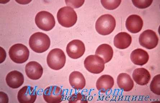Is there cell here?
Returning <instances> with one entry per match:
<instances>
[{
    "label": "cell",
    "mask_w": 160,
    "mask_h": 103,
    "mask_svg": "<svg viewBox=\"0 0 160 103\" xmlns=\"http://www.w3.org/2000/svg\"><path fill=\"white\" fill-rule=\"evenodd\" d=\"M130 58L133 64L136 65L142 66L148 61L149 56L145 50L138 49L133 50L131 52Z\"/></svg>",
    "instance_id": "2e32d148"
},
{
    "label": "cell",
    "mask_w": 160,
    "mask_h": 103,
    "mask_svg": "<svg viewBox=\"0 0 160 103\" xmlns=\"http://www.w3.org/2000/svg\"><path fill=\"white\" fill-rule=\"evenodd\" d=\"M114 85L113 77L108 75H103L98 79L96 82V87L98 90L105 93L110 90Z\"/></svg>",
    "instance_id": "e0dca14e"
},
{
    "label": "cell",
    "mask_w": 160,
    "mask_h": 103,
    "mask_svg": "<svg viewBox=\"0 0 160 103\" xmlns=\"http://www.w3.org/2000/svg\"><path fill=\"white\" fill-rule=\"evenodd\" d=\"M85 45L82 41L76 39L69 42L66 47V52L70 58L77 59L80 58L84 54Z\"/></svg>",
    "instance_id": "30bf717a"
},
{
    "label": "cell",
    "mask_w": 160,
    "mask_h": 103,
    "mask_svg": "<svg viewBox=\"0 0 160 103\" xmlns=\"http://www.w3.org/2000/svg\"><path fill=\"white\" fill-rule=\"evenodd\" d=\"M30 52L25 45L16 44L12 46L9 51L10 59L14 63L18 64L25 63L29 58Z\"/></svg>",
    "instance_id": "5b68a950"
},
{
    "label": "cell",
    "mask_w": 160,
    "mask_h": 103,
    "mask_svg": "<svg viewBox=\"0 0 160 103\" xmlns=\"http://www.w3.org/2000/svg\"><path fill=\"white\" fill-rule=\"evenodd\" d=\"M7 85L13 89L20 87L24 81V76L20 72L14 70L10 72L7 75L6 79Z\"/></svg>",
    "instance_id": "5bb4252c"
},
{
    "label": "cell",
    "mask_w": 160,
    "mask_h": 103,
    "mask_svg": "<svg viewBox=\"0 0 160 103\" xmlns=\"http://www.w3.org/2000/svg\"><path fill=\"white\" fill-rule=\"evenodd\" d=\"M63 90L56 85L47 87L43 93V97L45 101L49 103H59L63 99Z\"/></svg>",
    "instance_id": "9c48e42d"
},
{
    "label": "cell",
    "mask_w": 160,
    "mask_h": 103,
    "mask_svg": "<svg viewBox=\"0 0 160 103\" xmlns=\"http://www.w3.org/2000/svg\"><path fill=\"white\" fill-rule=\"evenodd\" d=\"M29 45L33 51L37 53H42L49 49L51 40L48 36L44 33H35L30 37Z\"/></svg>",
    "instance_id": "6da1fadb"
},
{
    "label": "cell",
    "mask_w": 160,
    "mask_h": 103,
    "mask_svg": "<svg viewBox=\"0 0 160 103\" xmlns=\"http://www.w3.org/2000/svg\"><path fill=\"white\" fill-rule=\"evenodd\" d=\"M133 80L137 84L145 85L148 83L151 79L149 72L144 68L136 69L132 74Z\"/></svg>",
    "instance_id": "9a60e30c"
},
{
    "label": "cell",
    "mask_w": 160,
    "mask_h": 103,
    "mask_svg": "<svg viewBox=\"0 0 160 103\" xmlns=\"http://www.w3.org/2000/svg\"><path fill=\"white\" fill-rule=\"evenodd\" d=\"M65 2L68 6L74 8H78L82 6L85 1H66Z\"/></svg>",
    "instance_id": "484cf974"
},
{
    "label": "cell",
    "mask_w": 160,
    "mask_h": 103,
    "mask_svg": "<svg viewBox=\"0 0 160 103\" xmlns=\"http://www.w3.org/2000/svg\"><path fill=\"white\" fill-rule=\"evenodd\" d=\"M95 54L103 59L105 64L108 63L112 59L113 55V50L108 44H102L98 47Z\"/></svg>",
    "instance_id": "44dd1931"
},
{
    "label": "cell",
    "mask_w": 160,
    "mask_h": 103,
    "mask_svg": "<svg viewBox=\"0 0 160 103\" xmlns=\"http://www.w3.org/2000/svg\"><path fill=\"white\" fill-rule=\"evenodd\" d=\"M159 38L156 32L151 30L143 32L139 37V44L148 49H154L158 44Z\"/></svg>",
    "instance_id": "ba28073f"
},
{
    "label": "cell",
    "mask_w": 160,
    "mask_h": 103,
    "mask_svg": "<svg viewBox=\"0 0 160 103\" xmlns=\"http://www.w3.org/2000/svg\"><path fill=\"white\" fill-rule=\"evenodd\" d=\"M25 72L28 78L32 80H37L41 78L43 69L38 62L31 61L26 64Z\"/></svg>",
    "instance_id": "7c38bea8"
},
{
    "label": "cell",
    "mask_w": 160,
    "mask_h": 103,
    "mask_svg": "<svg viewBox=\"0 0 160 103\" xmlns=\"http://www.w3.org/2000/svg\"><path fill=\"white\" fill-rule=\"evenodd\" d=\"M69 103H88L87 97L82 93H75L69 97Z\"/></svg>",
    "instance_id": "cb8c5ba5"
},
{
    "label": "cell",
    "mask_w": 160,
    "mask_h": 103,
    "mask_svg": "<svg viewBox=\"0 0 160 103\" xmlns=\"http://www.w3.org/2000/svg\"><path fill=\"white\" fill-rule=\"evenodd\" d=\"M160 75L158 74L153 78L150 88L151 91L158 95H160Z\"/></svg>",
    "instance_id": "7402d4cb"
},
{
    "label": "cell",
    "mask_w": 160,
    "mask_h": 103,
    "mask_svg": "<svg viewBox=\"0 0 160 103\" xmlns=\"http://www.w3.org/2000/svg\"><path fill=\"white\" fill-rule=\"evenodd\" d=\"M101 3L104 8L108 10H114L120 5L121 1V0H113V1H105L102 0Z\"/></svg>",
    "instance_id": "603a6c76"
},
{
    "label": "cell",
    "mask_w": 160,
    "mask_h": 103,
    "mask_svg": "<svg viewBox=\"0 0 160 103\" xmlns=\"http://www.w3.org/2000/svg\"><path fill=\"white\" fill-rule=\"evenodd\" d=\"M117 83L121 89L126 92L132 90L134 85V82L130 76L125 73L119 74L117 78Z\"/></svg>",
    "instance_id": "ffe728a7"
},
{
    "label": "cell",
    "mask_w": 160,
    "mask_h": 103,
    "mask_svg": "<svg viewBox=\"0 0 160 103\" xmlns=\"http://www.w3.org/2000/svg\"><path fill=\"white\" fill-rule=\"evenodd\" d=\"M143 21L140 16L137 15H131L127 19L126 26L131 33H137L140 32L143 26Z\"/></svg>",
    "instance_id": "4fadbf2b"
},
{
    "label": "cell",
    "mask_w": 160,
    "mask_h": 103,
    "mask_svg": "<svg viewBox=\"0 0 160 103\" xmlns=\"http://www.w3.org/2000/svg\"><path fill=\"white\" fill-rule=\"evenodd\" d=\"M0 93H1V103H8L9 99L8 95L3 92H1Z\"/></svg>",
    "instance_id": "4316f807"
},
{
    "label": "cell",
    "mask_w": 160,
    "mask_h": 103,
    "mask_svg": "<svg viewBox=\"0 0 160 103\" xmlns=\"http://www.w3.org/2000/svg\"><path fill=\"white\" fill-rule=\"evenodd\" d=\"M57 18L61 26L69 28L75 24L78 20V16L74 9L68 6L59 9L57 14Z\"/></svg>",
    "instance_id": "7a4b0ae2"
},
{
    "label": "cell",
    "mask_w": 160,
    "mask_h": 103,
    "mask_svg": "<svg viewBox=\"0 0 160 103\" xmlns=\"http://www.w3.org/2000/svg\"><path fill=\"white\" fill-rule=\"evenodd\" d=\"M132 41V37L129 33L121 32L118 33L114 37V44L118 49H123L129 47Z\"/></svg>",
    "instance_id": "ac0fdd59"
},
{
    "label": "cell",
    "mask_w": 160,
    "mask_h": 103,
    "mask_svg": "<svg viewBox=\"0 0 160 103\" xmlns=\"http://www.w3.org/2000/svg\"><path fill=\"white\" fill-rule=\"evenodd\" d=\"M35 23L40 29L46 32L52 30L56 25L54 16L45 11H40L37 13L35 17Z\"/></svg>",
    "instance_id": "8992f818"
},
{
    "label": "cell",
    "mask_w": 160,
    "mask_h": 103,
    "mask_svg": "<svg viewBox=\"0 0 160 103\" xmlns=\"http://www.w3.org/2000/svg\"><path fill=\"white\" fill-rule=\"evenodd\" d=\"M84 64L88 71L94 74L101 73L105 68L104 60L96 54L88 56L85 60Z\"/></svg>",
    "instance_id": "52a82bcc"
},
{
    "label": "cell",
    "mask_w": 160,
    "mask_h": 103,
    "mask_svg": "<svg viewBox=\"0 0 160 103\" xmlns=\"http://www.w3.org/2000/svg\"><path fill=\"white\" fill-rule=\"evenodd\" d=\"M116 21L113 16L109 14L102 15L98 19L95 23V28L99 34L108 35L116 28Z\"/></svg>",
    "instance_id": "3957f363"
},
{
    "label": "cell",
    "mask_w": 160,
    "mask_h": 103,
    "mask_svg": "<svg viewBox=\"0 0 160 103\" xmlns=\"http://www.w3.org/2000/svg\"><path fill=\"white\" fill-rule=\"evenodd\" d=\"M47 63L52 70H58L63 68L66 62L64 52L59 49H55L49 52L47 57Z\"/></svg>",
    "instance_id": "277c9868"
},
{
    "label": "cell",
    "mask_w": 160,
    "mask_h": 103,
    "mask_svg": "<svg viewBox=\"0 0 160 103\" xmlns=\"http://www.w3.org/2000/svg\"><path fill=\"white\" fill-rule=\"evenodd\" d=\"M37 96V91L30 86H25L19 90L18 99L20 103H34Z\"/></svg>",
    "instance_id": "8fae6325"
},
{
    "label": "cell",
    "mask_w": 160,
    "mask_h": 103,
    "mask_svg": "<svg viewBox=\"0 0 160 103\" xmlns=\"http://www.w3.org/2000/svg\"><path fill=\"white\" fill-rule=\"evenodd\" d=\"M133 5L139 9H145L148 8L152 3V0H145V1H138L133 0L132 1Z\"/></svg>",
    "instance_id": "d4e9b609"
},
{
    "label": "cell",
    "mask_w": 160,
    "mask_h": 103,
    "mask_svg": "<svg viewBox=\"0 0 160 103\" xmlns=\"http://www.w3.org/2000/svg\"><path fill=\"white\" fill-rule=\"evenodd\" d=\"M69 82L72 87L76 90L83 89L86 85V80L83 74L80 72L75 71L69 76Z\"/></svg>",
    "instance_id": "d6986e66"
}]
</instances>
